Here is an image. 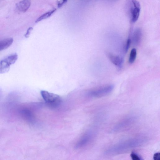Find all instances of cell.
Masks as SVG:
<instances>
[{
    "instance_id": "3957f363",
    "label": "cell",
    "mask_w": 160,
    "mask_h": 160,
    "mask_svg": "<svg viewBox=\"0 0 160 160\" xmlns=\"http://www.w3.org/2000/svg\"><path fill=\"white\" fill-rule=\"evenodd\" d=\"M114 88V86L112 84L107 85L90 91L89 94L93 97H102L110 93Z\"/></svg>"
},
{
    "instance_id": "7c38bea8",
    "label": "cell",
    "mask_w": 160,
    "mask_h": 160,
    "mask_svg": "<svg viewBox=\"0 0 160 160\" xmlns=\"http://www.w3.org/2000/svg\"><path fill=\"white\" fill-rule=\"evenodd\" d=\"M57 9L53 8L52 10L47 12H46L38 17L35 21L36 23L39 22L42 20L47 19L50 17L54 13L56 10Z\"/></svg>"
},
{
    "instance_id": "4fadbf2b",
    "label": "cell",
    "mask_w": 160,
    "mask_h": 160,
    "mask_svg": "<svg viewBox=\"0 0 160 160\" xmlns=\"http://www.w3.org/2000/svg\"><path fill=\"white\" fill-rule=\"evenodd\" d=\"M137 56V50L135 48H132L130 52L128 62L130 64L133 63L135 61Z\"/></svg>"
},
{
    "instance_id": "6da1fadb",
    "label": "cell",
    "mask_w": 160,
    "mask_h": 160,
    "mask_svg": "<svg viewBox=\"0 0 160 160\" xmlns=\"http://www.w3.org/2000/svg\"><path fill=\"white\" fill-rule=\"evenodd\" d=\"M146 140L143 137H139L122 141L108 148L105 152V154L112 155L120 154L142 145L146 142Z\"/></svg>"
},
{
    "instance_id": "5b68a950",
    "label": "cell",
    "mask_w": 160,
    "mask_h": 160,
    "mask_svg": "<svg viewBox=\"0 0 160 160\" xmlns=\"http://www.w3.org/2000/svg\"><path fill=\"white\" fill-rule=\"evenodd\" d=\"M131 6L130 9L131 21L134 23L138 19L139 16L141 7L139 2L137 0H130Z\"/></svg>"
},
{
    "instance_id": "8fae6325",
    "label": "cell",
    "mask_w": 160,
    "mask_h": 160,
    "mask_svg": "<svg viewBox=\"0 0 160 160\" xmlns=\"http://www.w3.org/2000/svg\"><path fill=\"white\" fill-rule=\"evenodd\" d=\"M92 134L88 133L84 136L80 140L77 145L78 147L84 146L88 143L91 139Z\"/></svg>"
},
{
    "instance_id": "277c9868",
    "label": "cell",
    "mask_w": 160,
    "mask_h": 160,
    "mask_svg": "<svg viewBox=\"0 0 160 160\" xmlns=\"http://www.w3.org/2000/svg\"><path fill=\"white\" fill-rule=\"evenodd\" d=\"M41 93L44 100L49 104L53 105H57L59 104L61 101L60 97L58 95L44 90L41 91Z\"/></svg>"
},
{
    "instance_id": "8992f818",
    "label": "cell",
    "mask_w": 160,
    "mask_h": 160,
    "mask_svg": "<svg viewBox=\"0 0 160 160\" xmlns=\"http://www.w3.org/2000/svg\"><path fill=\"white\" fill-rule=\"evenodd\" d=\"M136 120L135 116L128 117L118 123L114 127L113 130L115 132L122 130L132 124Z\"/></svg>"
},
{
    "instance_id": "9a60e30c",
    "label": "cell",
    "mask_w": 160,
    "mask_h": 160,
    "mask_svg": "<svg viewBox=\"0 0 160 160\" xmlns=\"http://www.w3.org/2000/svg\"><path fill=\"white\" fill-rule=\"evenodd\" d=\"M130 157L133 160H141L142 158L135 152H132L130 154Z\"/></svg>"
},
{
    "instance_id": "ac0fdd59",
    "label": "cell",
    "mask_w": 160,
    "mask_h": 160,
    "mask_svg": "<svg viewBox=\"0 0 160 160\" xmlns=\"http://www.w3.org/2000/svg\"><path fill=\"white\" fill-rule=\"evenodd\" d=\"M33 28L32 27H30L28 28L26 33L25 34V36L26 38H27L29 37L31 32L33 30Z\"/></svg>"
},
{
    "instance_id": "e0dca14e",
    "label": "cell",
    "mask_w": 160,
    "mask_h": 160,
    "mask_svg": "<svg viewBox=\"0 0 160 160\" xmlns=\"http://www.w3.org/2000/svg\"><path fill=\"white\" fill-rule=\"evenodd\" d=\"M68 0H62L60 1H58V7L59 8H60L67 2Z\"/></svg>"
},
{
    "instance_id": "d6986e66",
    "label": "cell",
    "mask_w": 160,
    "mask_h": 160,
    "mask_svg": "<svg viewBox=\"0 0 160 160\" xmlns=\"http://www.w3.org/2000/svg\"><path fill=\"white\" fill-rule=\"evenodd\" d=\"M153 158L154 160H160V153L159 152H156L155 153L153 156Z\"/></svg>"
},
{
    "instance_id": "2e32d148",
    "label": "cell",
    "mask_w": 160,
    "mask_h": 160,
    "mask_svg": "<svg viewBox=\"0 0 160 160\" xmlns=\"http://www.w3.org/2000/svg\"><path fill=\"white\" fill-rule=\"evenodd\" d=\"M131 42V40L130 38H129L127 40L126 45L125 47V52H127L128 50Z\"/></svg>"
},
{
    "instance_id": "52a82bcc",
    "label": "cell",
    "mask_w": 160,
    "mask_h": 160,
    "mask_svg": "<svg viewBox=\"0 0 160 160\" xmlns=\"http://www.w3.org/2000/svg\"><path fill=\"white\" fill-rule=\"evenodd\" d=\"M107 54L109 59L112 63L119 68L122 67L123 62L122 58L109 52L107 53Z\"/></svg>"
},
{
    "instance_id": "9c48e42d",
    "label": "cell",
    "mask_w": 160,
    "mask_h": 160,
    "mask_svg": "<svg viewBox=\"0 0 160 160\" xmlns=\"http://www.w3.org/2000/svg\"><path fill=\"white\" fill-rule=\"evenodd\" d=\"M142 37L141 30L139 28L136 29L134 32L132 38V41L133 45H138L140 43Z\"/></svg>"
},
{
    "instance_id": "30bf717a",
    "label": "cell",
    "mask_w": 160,
    "mask_h": 160,
    "mask_svg": "<svg viewBox=\"0 0 160 160\" xmlns=\"http://www.w3.org/2000/svg\"><path fill=\"white\" fill-rule=\"evenodd\" d=\"M13 39L12 38H8L0 40V51L9 47L12 44Z\"/></svg>"
},
{
    "instance_id": "5bb4252c",
    "label": "cell",
    "mask_w": 160,
    "mask_h": 160,
    "mask_svg": "<svg viewBox=\"0 0 160 160\" xmlns=\"http://www.w3.org/2000/svg\"><path fill=\"white\" fill-rule=\"evenodd\" d=\"M22 113L23 115L25 117V118L29 120H32V113L29 111L28 110H23L22 111Z\"/></svg>"
},
{
    "instance_id": "7a4b0ae2",
    "label": "cell",
    "mask_w": 160,
    "mask_h": 160,
    "mask_svg": "<svg viewBox=\"0 0 160 160\" xmlns=\"http://www.w3.org/2000/svg\"><path fill=\"white\" fill-rule=\"evenodd\" d=\"M18 58L17 54L14 53L0 60V74L8 72L10 69V66L15 62Z\"/></svg>"
},
{
    "instance_id": "ba28073f",
    "label": "cell",
    "mask_w": 160,
    "mask_h": 160,
    "mask_svg": "<svg viewBox=\"0 0 160 160\" xmlns=\"http://www.w3.org/2000/svg\"><path fill=\"white\" fill-rule=\"evenodd\" d=\"M31 4L30 0H23L16 4L17 9L22 12H25L29 9Z\"/></svg>"
}]
</instances>
